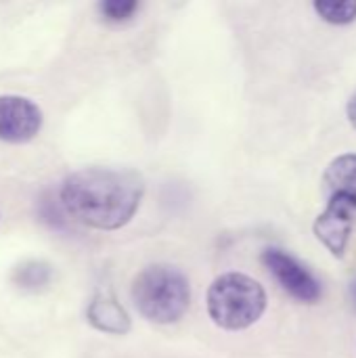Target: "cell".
<instances>
[{
	"label": "cell",
	"mask_w": 356,
	"mask_h": 358,
	"mask_svg": "<svg viewBox=\"0 0 356 358\" xmlns=\"http://www.w3.org/2000/svg\"><path fill=\"white\" fill-rule=\"evenodd\" d=\"M143 193L141 174L90 166L71 172L63 180L59 201L71 220L97 231H118L132 220Z\"/></svg>",
	"instance_id": "cell-1"
},
{
	"label": "cell",
	"mask_w": 356,
	"mask_h": 358,
	"mask_svg": "<svg viewBox=\"0 0 356 358\" xmlns=\"http://www.w3.org/2000/svg\"><path fill=\"white\" fill-rule=\"evenodd\" d=\"M132 302L136 310L155 325H170L183 319L191 302L187 277L168 264L143 268L132 281Z\"/></svg>",
	"instance_id": "cell-2"
},
{
	"label": "cell",
	"mask_w": 356,
	"mask_h": 358,
	"mask_svg": "<svg viewBox=\"0 0 356 358\" xmlns=\"http://www.w3.org/2000/svg\"><path fill=\"white\" fill-rule=\"evenodd\" d=\"M264 310L266 292L248 275H220L208 289V315L220 329L243 331L258 323Z\"/></svg>",
	"instance_id": "cell-3"
},
{
	"label": "cell",
	"mask_w": 356,
	"mask_h": 358,
	"mask_svg": "<svg viewBox=\"0 0 356 358\" xmlns=\"http://www.w3.org/2000/svg\"><path fill=\"white\" fill-rule=\"evenodd\" d=\"M262 264L275 277V281L281 285V289L285 294H290L294 300L304 302V304H317L321 300V296H323L321 283L294 256L285 254L283 250L269 248L262 252Z\"/></svg>",
	"instance_id": "cell-4"
},
{
	"label": "cell",
	"mask_w": 356,
	"mask_h": 358,
	"mask_svg": "<svg viewBox=\"0 0 356 358\" xmlns=\"http://www.w3.org/2000/svg\"><path fill=\"white\" fill-rule=\"evenodd\" d=\"M40 107L21 94H0V141L2 143H29L42 128Z\"/></svg>",
	"instance_id": "cell-5"
},
{
	"label": "cell",
	"mask_w": 356,
	"mask_h": 358,
	"mask_svg": "<svg viewBox=\"0 0 356 358\" xmlns=\"http://www.w3.org/2000/svg\"><path fill=\"white\" fill-rule=\"evenodd\" d=\"M356 201L348 197H332L325 212L319 214L315 220V235L317 239L338 258L344 256L350 233L355 229Z\"/></svg>",
	"instance_id": "cell-6"
},
{
	"label": "cell",
	"mask_w": 356,
	"mask_h": 358,
	"mask_svg": "<svg viewBox=\"0 0 356 358\" xmlns=\"http://www.w3.org/2000/svg\"><path fill=\"white\" fill-rule=\"evenodd\" d=\"M86 319L97 331H103L109 336H124L130 331L128 313L109 292H99L90 300L86 308Z\"/></svg>",
	"instance_id": "cell-7"
},
{
	"label": "cell",
	"mask_w": 356,
	"mask_h": 358,
	"mask_svg": "<svg viewBox=\"0 0 356 358\" xmlns=\"http://www.w3.org/2000/svg\"><path fill=\"white\" fill-rule=\"evenodd\" d=\"M325 189L332 197H348L356 201V155L346 153L336 157L323 176Z\"/></svg>",
	"instance_id": "cell-8"
},
{
	"label": "cell",
	"mask_w": 356,
	"mask_h": 358,
	"mask_svg": "<svg viewBox=\"0 0 356 358\" xmlns=\"http://www.w3.org/2000/svg\"><path fill=\"white\" fill-rule=\"evenodd\" d=\"M52 277H55L52 266L44 260H34V258L19 262L10 273L13 285L21 292H27V294L44 292L52 283Z\"/></svg>",
	"instance_id": "cell-9"
},
{
	"label": "cell",
	"mask_w": 356,
	"mask_h": 358,
	"mask_svg": "<svg viewBox=\"0 0 356 358\" xmlns=\"http://www.w3.org/2000/svg\"><path fill=\"white\" fill-rule=\"evenodd\" d=\"M317 15L332 25H348L356 21V0H317Z\"/></svg>",
	"instance_id": "cell-10"
},
{
	"label": "cell",
	"mask_w": 356,
	"mask_h": 358,
	"mask_svg": "<svg viewBox=\"0 0 356 358\" xmlns=\"http://www.w3.org/2000/svg\"><path fill=\"white\" fill-rule=\"evenodd\" d=\"M99 15L107 23H126L134 19L141 4L136 0H103L99 6Z\"/></svg>",
	"instance_id": "cell-11"
},
{
	"label": "cell",
	"mask_w": 356,
	"mask_h": 358,
	"mask_svg": "<svg viewBox=\"0 0 356 358\" xmlns=\"http://www.w3.org/2000/svg\"><path fill=\"white\" fill-rule=\"evenodd\" d=\"M346 111H348V120H350V124H353V128L356 130V94L348 101V107H346Z\"/></svg>",
	"instance_id": "cell-12"
},
{
	"label": "cell",
	"mask_w": 356,
	"mask_h": 358,
	"mask_svg": "<svg viewBox=\"0 0 356 358\" xmlns=\"http://www.w3.org/2000/svg\"><path fill=\"white\" fill-rule=\"evenodd\" d=\"M348 294H350V302H353V306H355L356 310V279L350 283V289H348Z\"/></svg>",
	"instance_id": "cell-13"
}]
</instances>
